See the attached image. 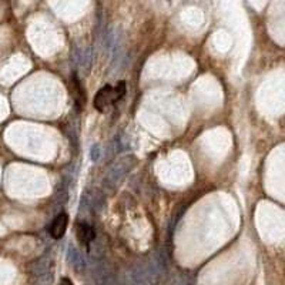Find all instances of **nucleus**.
Masks as SVG:
<instances>
[{
	"label": "nucleus",
	"mask_w": 285,
	"mask_h": 285,
	"mask_svg": "<svg viewBox=\"0 0 285 285\" xmlns=\"http://www.w3.org/2000/svg\"><path fill=\"white\" fill-rule=\"evenodd\" d=\"M94 237H96V233L94 229L88 225L87 223H80L77 225V238L79 241L84 245L86 248H88L90 242L93 241Z\"/></svg>",
	"instance_id": "nucleus-3"
},
{
	"label": "nucleus",
	"mask_w": 285,
	"mask_h": 285,
	"mask_svg": "<svg viewBox=\"0 0 285 285\" xmlns=\"http://www.w3.org/2000/svg\"><path fill=\"white\" fill-rule=\"evenodd\" d=\"M59 285H73V282L68 278H62V281H60V284Z\"/></svg>",
	"instance_id": "nucleus-4"
},
{
	"label": "nucleus",
	"mask_w": 285,
	"mask_h": 285,
	"mask_svg": "<svg viewBox=\"0 0 285 285\" xmlns=\"http://www.w3.org/2000/svg\"><path fill=\"white\" fill-rule=\"evenodd\" d=\"M67 224H68V216L66 212H62L59 214L53 223H51V227H50V234L53 238L56 240H60L64 234H66V229H67Z\"/></svg>",
	"instance_id": "nucleus-2"
},
{
	"label": "nucleus",
	"mask_w": 285,
	"mask_h": 285,
	"mask_svg": "<svg viewBox=\"0 0 285 285\" xmlns=\"http://www.w3.org/2000/svg\"><path fill=\"white\" fill-rule=\"evenodd\" d=\"M126 81H120L117 83V86H110L105 84L103 88H100L97 94L94 96V107L99 112H107L112 105H114L117 101L123 99L126 94Z\"/></svg>",
	"instance_id": "nucleus-1"
}]
</instances>
